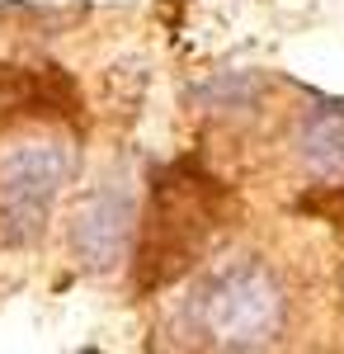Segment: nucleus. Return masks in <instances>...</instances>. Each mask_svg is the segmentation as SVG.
I'll return each instance as SVG.
<instances>
[{"mask_svg":"<svg viewBox=\"0 0 344 354\" xmlns=\"http://www.w3.org/2000/svg\"><path fill=\"white\" fill-rule=\"evenodd\" d=\"M340 283H344V270H340Z\"/></svg>","mask_w":344,"mask_h":354,"instance_id":"obj_8","label":"nucleus"},{"mask_svg":"<svg viewBox=\"0 0 344 354\" xmlns=\"http://www.w3.org/2000/svg\"><path fill=\"white\" fill-rule=\"evenodd\" d=\"M227 194L222 185L193 170V165H170L151 180V203L142 222V245H137V288L156 293L165 283L184 279L203 245L222 232Z\"/></svg>","mask_w":344,"mask_h":354,"instance_id":"obj_1","label":"nucleus"},{"mask_svg":"<svg viewBox=\"0 0 344 354\" xmlns=\"http://www.w3.org/2000/svg\"><path fill=\"white\" fill-rule=\"evenodd\" d=\"M330 189V203H325V218L344 222V180H335V185H325Z\"/></svg>","mask_w":344,"mask_h":354,"instance_id":"obj_7","label":"nucleus"},{"mask_svg":"<svg viewBox=\"0 0 344 354\" xmlns=\"http://www.w3.org/2000/svg\"><path fill=\"white\" fill-rule=\"evenodd\" d=\"M297 156L316 180H344V100H316L302 113Z\"/></svg>","mask_w":344,"mask_h":354,"instance_id":"obj_5","label":"nucleus"},{"mask_svg":"<svg viewBox=\"0 0 344 354\" xmlns=\"http://www.w3.org/2000/svg\"><path fill=\"white\" fill-rule=\"evenodd\" d=\"M66 241H71V255L80 260V270H118L137 241V198L123 185H95L90 194L76 198Z\"/></svg>","mask_w":344,"mask_h":354,"instance_id":"obj_4","label":"nucleus"},{"mask_svg":"<svg viewBox=\"0 0 344 354\" xmlns=\"http://www.w3.org/2000/svg\"><path fill=\"white\" fill-rule=\"evenodd\" d=\"M184 326L212 350H269L288 326V293L260 260L212 270L184 302Z\"/></svg>","mask_w":344,"mask_h":354,"instance_id":"obj_2","label":"nucleus"},{"mask_svg":"<svg viewBox=\"0 0 344 354\" xmlns=\"http://www.w3.org/2000/svg\"><path fill=\"white\" fill-rule=\"evenodd\" d=\"M265 81L250 76V71H227V76H212V81L193 85V100L203 109H250L260 100Z\"/></svg>","mask_w":344,"mask_h":354,"instance_id":"obj_6","label":"nucleus"},{"mask_svg":"<svg viewBox=\"0 0 344 354\" xmlns=\"http://www.w3.org/2000/svg\"><path fill=\"white\" fill-rule=\"evenodd\" d=\"M76 170L66 142H19L0 156V245H33Z\"/></svg>","mask_w":344,"mask_h":354,"instance_id":"obj_3","label":"nucleus"}]
</instances>
